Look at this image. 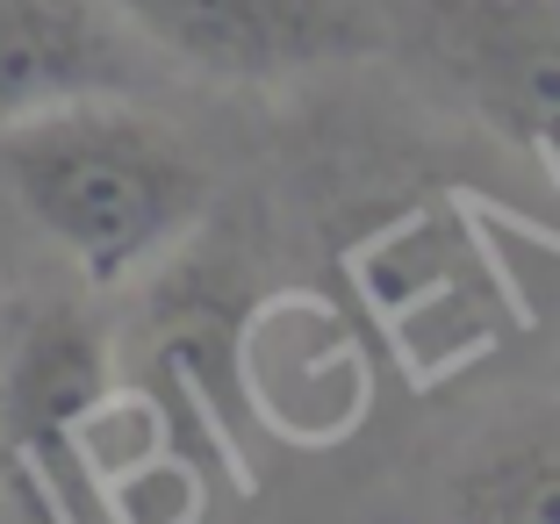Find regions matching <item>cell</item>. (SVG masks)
I'll list each match as a JSON object with an SVG mask.
<instances>
[{
    "mask_svg": "<svg viewBox=\"0 0 560 524\" xmlns=\"http://www.w3.org/2000/svg\"><path fill=\"white\" fill-rule=\"evenodd\" d=\"M0 181L86 280H130L209 201V165L130 94L66 101L0 130Z\"/></svg>",
    "mask_w": 560,
    "mask_h": 524,
    "instance_id": "cell-1",
    "label": "cell"
},
{
    "mask_svg": "<svg viewBox=\"0 0 560 524\" xmlns=\"http://www.w3.org/2000/svg\"><path fill=\"white\" fill-rule=\"evenodd\" d=\"M388 50L517 144H560V0H381Z\"/></svg>",
    "mask_w": 560,
    "mask_h": 524,
    "instance_id": "cell-2",
    "label": "cell"
},
{
    "mask_svg": "<svg viewBox=\"0 0 560 524\" xmlns=\"http://www.w3.org/2000/svg\"><path fill=\"white\" fill-rule=\"evenodd\" d=\"M173 66L209 80H302L388 50L381 0H108Z\"/></svg>",
    "mask_w": 560,
    "mask_h": 524,
    "instance_id": "cell-3",
    "label": "cell"
},
{
    "mask_svg": "<svg viewBox=\"0 0 560 524\" xmlns=\"http://www.w3.org/2000/svg\"><path fill=\"white\" fill-rule=\"evenodd\" d=\"M137 86H144V36L108 0H0V130L66 101Z\"/></svg>",
    "mask_w": 560,
    "mask_h": 524,
    "instance_id": "cell-4",
    "label": "cell"
},
{
    "mask_svg": "<svg viewBox=\"0 0 560 524\" xmlns=\"http://www.w3.org/2000/svg\"><path fill=\"white\" fill-rule=\"evenodd\" d=\"M445 524H560V424H525L460 475Z\"/></svg>",
    "mask_w": 560,
    "mask_h": 524,
    "instance_id": "cell-5",
    "label": "cell"
},
{
    "mask_svg": "<svg viewBox=\"0 0 560 524\" xmlns=\"http://www.w3.org/2000/svg\"><path fill=\"white\" fill-rule=\"evenodd\" d=\"M94 388H101V352H94V338H86V324L66 316V310H50L44 324L30 330L15 374H8L15 410L44 431V424H58L66 410H80Z\"/></svg>",
    "mask_w": 560,
    "mask_h": 524,
    "instance_id": "cell-6",
    "label": "cell"
}]
</instances>
